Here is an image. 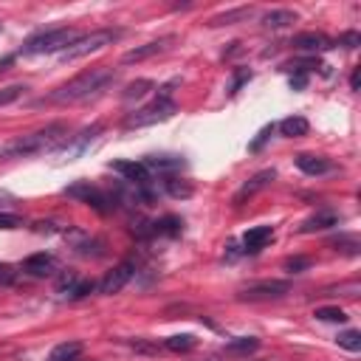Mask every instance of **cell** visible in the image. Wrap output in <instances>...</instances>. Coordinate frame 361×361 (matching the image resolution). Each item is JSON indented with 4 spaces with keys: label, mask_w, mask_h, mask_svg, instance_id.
<instances>
[{
    "label": "cell",
    "mask_w": 361,
    "mask_h": 361,
    "mask_svg": "<svg viewBox=\"0 0 361 361\" xmlns=\"http://www.w3.org/2000/svg\"><path fill=\"white\" fill-rule=\"evenodd\" d=\"M291 45L296 51H308V54H316V51H327V48H333V40H327L324 34L319 32H302V34H296L291 40Z\"/></svg>",
    "instance_id": "4fadbf2b"
},
{
    "label": "cell",
    "mask_w": 361,
    "mask_h": 361,
    "mask_svg": "<svg viewBox=\"0 0 361 361\" xmlns=\"http://www.w3.org/2000/svg\"><path fill=\"white\" fill-rule=\"evenodd\" d=\"M251 79V71L249 68H234V76H231V85H229V94H237L240 87Z\"/></svg>",
    "instance_id": "1f68e13d"
},
{
    "label": "cell",
    "mask_w": 361,
    "mask_h": 361,
    "mask_svg": "<svg viewBox=\"0 0 361 361\" xmlns=\"http://www.w3.org/2000/svg\"><path fill=\"white\" fill-rule=\"evenodd\" d=\"M94 288H96V285L90 282V280H79V282L74 285V291L68 293V299H85L87 293H94Z\"/></svg>",
    "instance_id": "836d02e7"
},
{
    "label": "cell",
    "mask_w": 361,
    "mask_h": 361,
    "mask_svg": "<svg viewBox=\"0 0 361 361\" xmlns=\"http://www.w3.org/2000/svg\"><path fill=\"white\" fill-rule=\"evenodd\" d=\"M63 141H68V125L63 122H54L37 133H28V136H17L6 144H0V158H25V156H34L43 153V149H54Z\"/></svg>",
    "instance_id": "7a4b0ae2"
},
{
    "label": "cell",
    "mask_w": 361,
    "mask_h": 361,
    "mask_svg": "<svg viewBox=\"0 0 361 361\" xmlns=\"http://www.w3.org/2000/svg\"><path fill=\"white\" fill-rule=\"evenodd\" d=\"M172 43V37H161V40H153V43H144V45H136V48H130L125 56H122V63L125 65H133V63H144V59H149V56H156V54H161L167 45Z\"/></svg>",
    "instance_id": "7c38bea8"
},
{
    "label": "cell",
    "mask_w": 361,
    "mask_h": 361,
    "mask_svg": "<svg viewBox=\"0 0 361 361\" xmlns=\"http://www.w3.org/2000/svg\"><path fill=\"white\" fill-rule=\"evenodd\" d=\"M271 133H274V125H265V127L260 130V136H257V138L249 144V149H251V153H257V149H262V144L268 141V136H271Z\"/></svg>",
    "instance_id": "8d00e7d4"
},
{
    "label": "cell",
    "mask_w": 361,
    "mask_h": 361,
    "mask_svg": "<svg viewBox=\"0 0 361 361\" xmlns=\"http://www.w3.org/2000/svg\"><path fill=\"white\" fill-rule=\"evenodd\" d=\"M333 246H336V249H342V251H347V254H353V257L358 254V240H355L353 234L336 237V240H333Z\"/></svg>",
    "instance_id": "d6a6232c"
},
{
    "label": "cell",
    "mask_w": 361,
    "mask_h": 361,
    "mask_svg": "<svg viewBox=\"0 0 361 361\" xmlns=\"http://www.w3.org/2000/svg\"><path fill=\"white\" fill-rule=\"evenodd\" d=\"M164 189H167L172 198H178V200H187V198L195 195L192 180H187V178H167V180H164Z\"/></svg>",
    "instance_id": "44dd1931"
},
{
    "label": "cell",
    "mask_w": 361,
    "mask_h": 361,
    "mask_svg": "<svg viewBox=\"0 0 361 361\" xmlns=\"http://www.w3.org/2000/svg\"><path fill=\"white\" fill-rule=\"evenodd\" d=\"M12 63H14V56H6V59H0V71H6V68H9Z\"/></svg>",
    "instance_id": "60d3db41"
},
{
    "label": "cell",
    "mask_w": 361,
    "mask_h": 361,
    "mask_svg": "<svg viewBox=\"0 0 361 361\" xmlns=\"http://www.w3.org/2000/svg\"><path fill=\"white\" fill-rule=\"evenodd\" d=\"M308 130H311V125L305 116H288L280 122V133L285 138H302V136H308Z\"/></svg>",
    "instance_id": "ac0fdd59"
},
{
    "label": "cell",
    "mask_w": 361,
    "mask_h": 361,
    "mask_svg": "<svg viewBox=\"0 0 361 361\" xmlns=\"http://www.w3.org/2000/svg\"><path fill=\"white\" fill-rule=\"evenodd\" d=\"M133 274H136V265L130 262V260H125V262H118L113 271H107L105 274V280L99 282V293H105V296H113V293H118L122 291L130 280H133Z\"/></svg>",
    "instance_id": "ba28073f"
},
{
    "label": "cell",
    "mask_w": 361,
    "mask_h": 361,
    "mask_svg": "<svg viewBox=\"0 0 361 361\" xmlns=\"http://www.w3.org/2000/svg\"><path fill=\"white\" fill-rule=\"evenodd\" d=\"M144 167L156 169V172H175V169L184 167V158H180V156H147Z\"/></svg>",
    "instance_id": "d6986e66"
},
{
    "label": "cell",
    "mask_w": 361,
    "mask_h": 361,
    "mask_svg": "<svg viewBox=\"0 0 361 361\" xmlns=\"http://www.w3.org/2000/svg\"><path fill=\"white\" fill-rule=\"evenodd\" d=\"M79 37H82V34L76 32V28H68V25H63V28H48V32H40V34H34V37H28V40L23 43L20 54H23V56L54 54V51L63 54V51H65L68 45H74Z\"/></svg>",
    "instance_id": "3957f363"
},
{
    "label": "cell",
    "mask_w": 361,
    "mask_h": 361,
    "mask_svg": "<svg viewBox=\"0 0 361 361\" xmlns=\"http://www.w3.org/2000/svg\"><path fill=\"white\" fill-rule=\"evenodd\" d=\"M180 231H184V220L175 218V215H167L161 220L153 223V234H164V237H178Z\"/></svg>",
    "instance_id": "603a6c76"
},
{
    "label": "cell",
    "mask_w": 361,
    "mask_h": 361,
    "mask_svg": "<svg viewBox=\"0 0 361 361\" xmlns=\"http://www.w3.org/2000/svg\"><path fill=\"white\" fill-rule=\"evenodd\" d=\"M291 23H296V12H291V9H274V12L262 14V25L265 28H285Z\"/></svg>",
    "instance_id": "7402d4cb"
},
{
    "label": "cell",
    "mask_w": 361,
    "mask_h": 361,
    "mask_svg": "<svg viewBox=\"0 0 361 361\" xmlns=\"http://www.w3.org/2000/svg\"><path fill=\"white\" fill-rule=\"evenodd\" d=\"M339 45H344V48H358V45H361V34H358V32H344V34L339 37Z\"/></svg>",
    "instance_id": "f35d334b"
},
{
    "label": "cell",
    "mask_w": 361,
    "mask_h": 361,
    "mask_svg": "<svg viewBox=\"0 0 361 361\" xmlns=\"http://www.w3.org/2000/svg\"><path fill=\"white\" fill-rule=\"evenodd\" d=\"M118 37H122V28H96V32L82 34L74 45H68L63 54H59V59H63V63H74V59H82L87 54H96V51L113 45Z\"/></svg>",
    "instance_id": "277c9868"
},
{
    "label": "cell",
    "mask_w": 361,
    "mask_h": 361,
    "mask_svg": "<svg viewBox=\"0 0 361 361\" xmlns=\"http://www.w3.org/2000/svg\"><path fill=\"white\" fill-rule=\"evenodd\" d=\"M79 282V277L74 274V271H63V277H59V282H56V293H63V296H68L71 291H74V285Z\"/></svg>",
    "instance_id": "f546056e"
},
{
    "label": "cell",
    "mask_w": 361,
    "mask_h": 361,
    "mask_svg": "<svg viewBox=\"0 0 361 361\" xmlns=\"http://www.w3.org/2000/svg\"><path fill=\"white\" fill-rule=\"evenodd\" d=\"M82 350H85V344H82V342H76V339H71V342L56 344V347L51 350L48 361H76V358L82 355Z\"/></svg>",
    "instance_id": "ffe728a7"
},
{
    "label": "cell",
    "mask_w": 361,
    "mask_h": 361,
    "mask_svg": "<svg viewBox=\"0 0 361 361\" xmlns=\"http://www.w3.org/2000/svg\"><path fill=\"white\" fill-rule=\"evenodd\" d=\"M175 102L172 99H156V102H149L138 110H133L127 118H125V127L133 130V127H149V125H158V122H167V118L175 113Z\"/></svg>",
    "instance_id": "5b68a950"
},
{
    "label": "cell",
    "mask_w": 361,
    "mask_h": 361,
    "mask_svg": "<svg viewBox=\"0 0 361 361\" xmlns=\"http://www.w3.org/2000/svg\"><path fill=\"white\" fill-rule=\"evenodd\" d=\"M293 161L305 175H324V172L333 169V161L324 158V156H313V153H299Z\"/></svg>",
    "instance_id": "9a60e30c"
},
{
    "label": "cell",
    "mask_w": 361,
    "mask_h": 361,
    "mask_svg": "<svg viewBox=\"0 0 361 361\" xmlns=\"http://www.w3.org/2000/svg\"><path fill=\"white\" fill-rule=\"evenodd\" d=\"M311 268V260L308 257H288L285 260V271L288 274H302V271Z\"/></svg>",
    "instance_id": "4dcf8cb0"
},
{
    "label": "cell",
    "mask_w": 361,
    "mask_h": 361,
    "mask_svg": "<svg viewBox=\"0 0 361 361\" xmlns=\"http://www.w3.org/2000/svg\"><path fill=\"white\" fill-rule=\"evenodd\" d=\"M313 316L322 319V322H347V313L342 308H316Z\"/></svg>",
    "instance_id": "f1b7e54d"
},
{
    "label": "cell",
    "mask_w": 361,
    "mask_h": 361,
    "mask_svg": "<svg viewBox=\"0 0 361 361\" xmlns=\"http://www.w3.org/2000/svg\"><path fill=\"white\" fill-rule=\"evenodd\" d=\"M336 342H339V347H344V350H350V353H358V350H361V333H358V330H344V333L336 336Z\"/></svg>",
    "instance_id": "4316f807"
},
{
    "label": "cell",
    "mask_w": 361,
    "mask_h": 361,
    "mask_svg": "<svg viewBox=\"0 0 361 361\" xmlns=\"http://www.w3.org/2000/svg\"><path fill=\"white\" fill-rule=\"evenodd\" d=\"M113 172H118L125 180H133V184H138V187H144L147 180H149V169L144 167V161H127V158H122V161H110L107 164Z\"/></svg>",
    "instance_id": "30bf717a"
},
{
    "label": "cell",
    "mask_w": 361,
    "mask_h": 361,
    "mask_svg": "<svg viewBox=\"0 0 361 361\" xmlns=\"http://www.w3.org/2000/svg\"><path fill=\"white\" fill-rule=\"evenodd\" d=\"M195 344H198V339H195V336H189V333L169 336V339L164 342V347H167V350H172V353H189Z\"/></svg>",
    "instance_id": "d4e9b609"
},
{
    "label": "cell",
    "mask_w": 361,
    "mask_h": 361,
    "mask_svg": "<svg viewBox=\"0 0 361 361\" xmlns=\"http://www.w3.org/2000/svg\"><path fill=\"white\" fill-rule=\"evenodd\" d=\"M257 347H260V339H254V336H240V339H231L226 344L229 353H251Z\"/></svg>",
    "instance_id": "484cf974"
},
{
    "label": "cell",
    "mask_w": 361,
    "mask_h": 361,
    "mask_svg": "<svg viewBox=\"0 0 361 361\" xmlns=\"http://www.w3.org/2000/svg\"><path fill=\"white\" fill-rule=\"evenodd\" d=\"M358 79H361V68H353V76H350V87L358 90Z\"/></svg>",
    "instance_id": "ab89813d"
},
{
    "label": "cell",
    "mask_w": 361,
    "mask_h": 361,
    "mask_svg": "<svg viewBox=\"0 0 361 361\" xmlns=\"http://www.w3.org/2000/svg\"><path fill=\"white\" fill-rule=\"evenodd\" d=\"M130 347H133L136 353H149V355H156V353L161 350L158 344H147L144 339H133V342H130Z\"/></svg>",
    "instance_id": "74e56055"
},
{
    "label": "cell",
    "mask_w": 361,
    "mask_h": 361,
    "mask_svg": "<svg viewBox=\"0 0 361 361\" xmlns=\"http://www.w3.org/2000/svg\"><path fill=\"white\" fill-rule=\"evenodd\" d=\"M23 90H25V85H9V87H0V107H6V105H12V102H17V99L23 96Z\"/></svg>",
    "instance_id": "83f0119b"
},
{
    "label": "cell",
    "mask_w": 361,
    "mask_h": 361,
    "mask_svg": "<svg viewBox=\"0 0 361 361\" xmlns=\"http://www.w3.org/2000/svg\"><path fill=\"white\" fill-rule=\"evenodd\" d=\"M23 271H25L28 277H37V280L51 277L54 271H56V257L48 254V251H37V254H32V257L23 260Z\"/></svg>",
    "instance_id": "9c48e42d"
},
{
    "label": "cell",
    "mask_w": 361,
    "mask_h": 361,
    "mask_svg": "<svg viewBox=\"0 0 361 361\" xmlns=\"http://www.w3.org/2000/svg\"><path fill=\"white\" fill-rule=\"evenodd\" d=\"M274 178H277V172H274V169H262V172L251 175V178L246 180V184L237 189V195H234V206H240V203H243L246 198H251V195L262 192V189H265V187H268V184H271V180H274Z\"/></svg>",
    "instance_id": "8fae6325"
},
{
    "label": "cell",
    "mask_w": 361,
    "mask_h": 361,
    "mask_svg": "<svg viewBox=\"0 0 361 361\" xmlns=\"http://www.w3.org/2000/svg\"><path fill=\"white\" fill-rule=\"evenodd\" d=\"M116 79L113 71L107 68H90L79 76H74L71 82L59 85L56 90H51V94L43 99V105H74V102H82L87 96H94L96 90H102L105 85H110Z\"/></svg>",
    "instance_id": "6da1fadb"
},
{
    "label": "cell",
    "mask_w": 361,
    "mask_h": 361,
    "mask_svg": "<svg viewBox=\"0 0 361 361\" xmlns=\"http://www.w3.org/2000/svg\"><path fill=\"white\" fill-rule=\"evenodd\" d=\"M23 226V218L14 215V212H0V229H20Z\"/></svg>",
    "instance_id": "d590c367"
},
{
    "label": "cell",
    "mask_w": 361,
    "mask_h": 361,
    "mask_svg": "<svg viewBox=\"0 0 361 361\" xmlns=\"http://www.w3.org/2000/svg\"><path fill=\"white\" fill-rule=\"evenodd\" d=\"M17 280V268L9 262H0V285H12Z\"/></svg>",
    "instance_id": "e575fe53"
},
{
    "label": "cell",
    "mask_w": 361,
    "mask_h": 361,
    "mask_svg": "<svg viewBox=\"0 0 361 361\" xmlns=\"http://www.w3.org/2000/svg\"><path fill=\"white\" fill-rule=\"evenodd\" d=\"M339 215L336 212H330V209H322V212H316L313 218H308L305 223H302V229H299V231H322V229H333V226H339Z\"/></svg>",
    "instance_id": "2e32d148"
},
{
    "label": "cell",
    "mask_w": 361,
    "mask_h": 361,
    "mask_svg": "<svg viewBox=\"0 0 361 361\" xmlns=\"http://www.w3.org/2000/svg\"><path fill=\"white\" fill-rule=\"evenodd\" d=\"M271 240H274V226H254L243 234V246H246L249 254H257L271 243Z\"/></svg>",
    "instance_id": "5bb4252c"
},
{
    "label": "cell",
    "mask_w": 361,
    "mask_h": 361,
    "mask_svg": "<svg viewBox=\"0 0 361 361\" xmlns=\"http://www.w3.org/2000/svg\"><path fill=\"white\" fill-rule=\"evenodd\" d=\"M153 87H156V82H153V79H136V82H130V85H127V90H125V102L144 99Z\"/></svg>",
    "instance_id": "cb8c5ba5"
},
{
    "label": "cell",
    "mask_w": 361,
    "mask_h": 361,
    "mask_svg": "<svg viewBox=\"0 0 361 361\" xmlns=\"http://www.w3.org/2000/svg\"><path fill=\"white\" fill-rule=\"evenodd\" d=\"M254 17V9L251 6H240V9H231V12H223V14H215L209 20V25L218 28V25H234V23H246Z\"/></svg>",
    "instance_id": "e0dca14e"
},
{
    "label": "cell",
    "mask_w": 361,
    "mask_h": 361,
    "mask_svg": "<svg viewBox=\"0 0 361 361\" xmlns=\"http://www.w3.org/2000/svg\"><path fill=\"white\" fill-rule=\"evenodd\" d=\"M68 198H74V200H79V203H87V206H94L96 212H110L113 209V203H110V198L102 192V189H96L90 180H76V184H71V187H65L63 189Z\"/></svg>",
    "instance_id": "52a82bcc"
},
{
    "label": "cell",
    "mask_w": 361,
    "mask_h": 361,
    "mask_svg": "<svg viewBox=\"0 0 361 361\" xmlns=\"http://www.w3.org/2000/svg\"><path fill=\"white\" fill-rule=\"evenodd\" d=\"M291 291V282L288 280H257V282H249L237 291V299L243 302H265V299H280Z\"/></svg>",
    "instance_id": "8992f818"
}]
</instances>
